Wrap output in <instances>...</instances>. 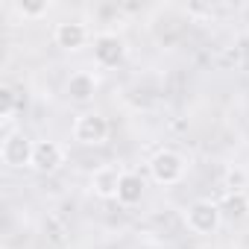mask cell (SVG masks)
<instances>
[{
  "label": "cell",
  "instance_id": "6da1fadb",
  "mask_svg": "<svg viewBox=\"0 0 249 249\" xmlns=\"http://www.w3.org/2000/svg\"><path fill=\"white\" fill-rule=\"evenodd\" d=\"M188 173V159L176 150H159L150 159V176L156 185H179Z\"/></svg>",
  "mask_w": 249,
  "mask_h": 249
},
{
  "label": "cell",
  "instance_id": "7a4b0ae2",
  "mask_svg": "<svg viewBox=\"0 0 249 249\" xmlns=\"http://www.w3.org/2000/svg\"><path fill=\"white\" fill-rule=\"evenodd\" d=\"M220 223H223V211H220V205L217 202H211V199H196V202H191L188 205V211H185V226L194 231V234H214L217 229H220Z\"/></svg>",
  "mask_w": 249,
  "mask_h": 249
},
{
  "label": "cell",
  "instance_id": "3957f363",
  "mask_svg": "<svg viewBox=\"0 0 249 249\" xmlns=\"http://www.w3.org/2000/svg\"><path fill=\"white\" fill-rule=\"evenodd\" d=\"M108 120L100 114V111H82L76 120H73V138L85 147H100L108 141Z\"/></svg>",
  "mask_w": 249,
  "mask_h": 249
},
{
  "label": "cell",
  "instance_id": "277c9868",
  "mask_svg": "<svg viewBox=\"0 0 249 249\" xmlns=\"http://www.w3.org/2000/svg\"><path fill=\"white\" fill-rule=\"evenodd\" d=\"M33 147H36V141H30L24 132H9V135H3V144H0V159L12 170L33 167Z\"/></svg>",
  "mask_w": 249,
  "mask_h": 249
},
{
  "label": "cell",
  "instance_id": "5b68a950",
  "mask_svg": "<svg viewBox=\"0 0 249 249\" xmlns=\"http://www.w3.org/2000/svg\"><path fill=\"white\" fill-rule=\"evenodd\" d=\"M126 59V41L117 33H100L94 36V62L100 68H117Z\"/></svg>",
  "mask_w": 249,
  "mask_h": 249
},
{
  "label": "cell",
  "instance_id": "8992f818",
  "mask_svg": "<svg viewBox=\"0 0 249 249\" xmlns=\"http://www.w3.org/2000/svg\"><path fill=\"white\" fill-rule=\"evenodd\" d=\"M62 164H65V147L59 141H50V138L36 141V147H33V170L56 173Z\"/></svg>",
  "mask_w": 249,
  "mask_h": 249
},
{
  "label": "cell",
  "instance_id": "52a82bcc",
  "mask_svg": "<svg viewBox=\"0 0 249 249\" xmlns=\"http://www.w3.org/2000/svg\"><path fill=\"white\" fill-rule=\"evenodd\" d=\"M88 38H91V33H88V27H85L82 21H62V24H56V30H53L56 47H62V50H68V53L82 50V47L88 44Z\"/></svg>",
  "mask_w": 249,
  "mask_h": 249
},
{
  "label": "cell",
  "instance_id": "ba28073f",
  "mask_svg": "<svg viewBox=\"0 0 249 249\" xmlns=\"http://www.w3.org/2000/svg\"><path fill=\"white\" fill-rule=\"evenodd\" d=\"M97 88H100V79H97V73H91V71H76V73H71L68 76V82H65V94H68V100L71 103H91L94 100V94H97Z\"/></svg>",
  "mask_w": 249,
  "mask_h": 249
},
{
  "label": "cell",
  "instance_id": "9c48e42d",
  "mask_svg": "<svg viewBox=\"0 0 249 249\" xmlns=\"http://www.w3.org/2000/svg\"><path fill=\"white\" fill-rule=\"evenodd\" d=\"M123 179V167L117 164H103L91 173V191L100 199H117V188Z\"/></svg>",
  "mask_w": 249,
  "mask_h": 249
},
{
  "label": "cell",
  "instance_id": "30bf717a",
  "mask_svg": "<svg viewBox=\"0 0 249 249\" xmlns=\"http://www.w3.org/2000/svg\"><path fill=\"white\" fill-rule=\"evenodd\" d=\"M144 196V179L132 170H123V179H120V188H117V202L120 205H138Z\"/></svg>",
  "mask_w": 249,
  "mask_h": 249
},
{
  "label": "cell",
  "instance_id": "8fae6325",
  "mask_svg": "<svg viewBox=\"0 0 249 249\" xmlns=\"http://www.w3.org/2000/svg\"><path fill=\"white\" fill-rule=\"evenodd\" d=\"M15 12L24 18V21H38L50 12V3L47 0H38V3H33V0H18L15 3Z\"/></svg>",
  "mask_w": 249,
  "mask_h": 249
},
{
  "label": "cell",
  "instance_id": "7c38bea8",
  "mask_svg": "<svg viewBox=\"0 0 249 249\" xmlns=\"http://www.w3.org/2000/svg\"><path fill=\"white\" fill-rule=\"evenodd\" d=\"M220 211H229V214H234V217H246V214H249V199H246L243 194H229L226 202L220 205Z\"/></svg>",
  "mask_w": 249,
  "mask_h": 249
},
{
  "label": "cell",
  "instance_id": "4fadbf2b",
  "mask_svg": "<svg viewBox=\"0 0 249 249\" xmlns=\"http://www.w3.org/2000/svg\"><path fill=\"white\" fill-rule=\"evenodd\" d=\"M226 185L231 188V194H243V188H246V173L243 170H226Z\"/></svg>",
  "mask_w": 249,
  "mask_h": 249
}]
</instances>
